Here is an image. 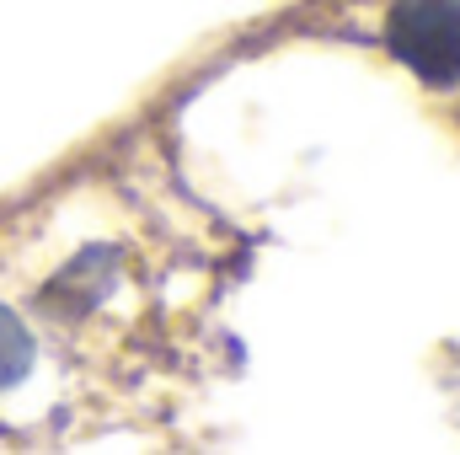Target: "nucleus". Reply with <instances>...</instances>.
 Wrapping results in <instances>:
<instances>
[{
  "label": "nucleus",
  "instance_id": "f03ea898",
  "mask_svg": "<svg viewBox=\"0 0 460 455\" xmlns=\"http://www.w3.org/2000/svg\"><path fill=\"white\" fill-rule=\"evenodd\" d=\"M27 370H32V338H27V327L0 306V391L16 386Z\"/></svg>",
  "mask_w": 460,
  "mask_h": 455
},
{
  "label": "nucleus",
  "instance_id": "f257e3e1",
  "mask_svg": "<svg viewBox=\"0 0 460 455\" xmlns=\"http://www.w3.org/2000/svg\"><path fill=\"white\" fill-rule=\"evenodd\" d=\"M391 49L429 86L460 81V0H402L391 11Z\"/></svg>",
  "mask_w": 460,
  "mask_h": 455
}]
</instances>
